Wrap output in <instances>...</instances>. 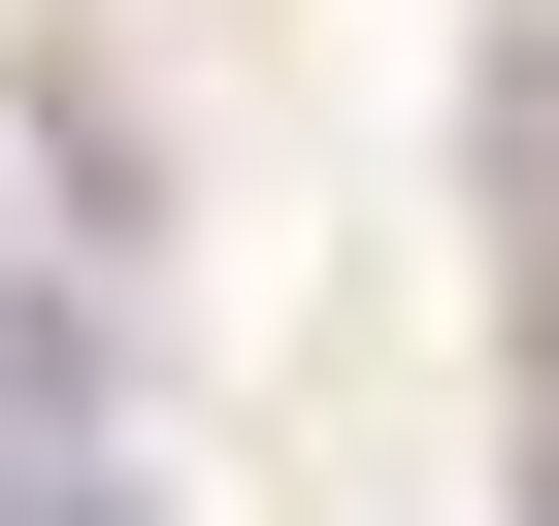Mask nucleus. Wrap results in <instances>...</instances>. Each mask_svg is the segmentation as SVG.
<instances>
[{"label":"nucleus","mask_w":559,"mask_h":526,"mask_svg":"<svg viewBox=\"0 0 559 526\" xmlns=\"http://www.w3.org/2000/svg\"><path fill=\"white\" fill-rule=\"evenodd\" d=\"M67 395H99V362H67V297H0V428H67Z\"/></svg>","instance_id":"1"},{"label":"nucleus","mask_w":559,"mask_h":526,"mask_svg":"<svg viewBox=\"0 0 559 526\" xmlns=\"http://www.w3.org/2000/svg\"><path fill=\"white\" fill-rule=\"evenodd\" d=\"M526 395H559V230H526Z\"/></svg>","instance_id":"2"},{"label":"nucleus","mask_w":559,"mask_h":526,"mask_svg":"<svg viewBox=\"0 0 559 526\" xmlns=\"http://www.w3.org/2000/svg\"><path fill=\"white\" fill-rule=\"evenodd\" d=\"M526 526H559V461H526Z\"/></svg>","instance_id":"3"}]
</instances>
